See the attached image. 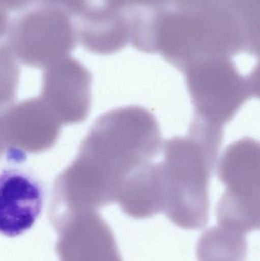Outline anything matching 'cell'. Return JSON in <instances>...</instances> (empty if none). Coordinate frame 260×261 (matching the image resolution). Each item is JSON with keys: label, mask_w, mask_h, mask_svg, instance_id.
<instances>
[{"label": "cell", "mask_w": 260, "mask_h": 261, "mask_svg": "<svg viewBox=\"0 0 260 261\" xmlns=\"http://www.w3.org/2000/svg\"><path fill=\"white\" fill-rule=\"evenodd\" d=\"M53 228L60 261H123L111 228L97 212L71 215Z\"/></svg>", "instance_id": "cell-8"}, {"label": "cell", "mask_w": 260, "mask_h": 261, "mask_svg": "<svg viewBox=\"0 0 260 261\" xmlns=\"http://www.w3.org/2000/svg\"><path fill=\"white\" fill-rule=\"evenodd\" d=\"M223 140V128L192 119L188 135L166 140L157 163L163 213L180 228L199 229L209 221V185Z\"/></svg>", "instance_id": "cell-2"}, {"label": "cell", "mask_w": 260, "mask_h": 261, "mask_svg": "<svg viewBox=\"0 0 260 261\" xmlns=\"http://www.w3.org/2000/svg\"><path fill=\"white\" fill-rule=\"evenodd\" d=\"M247 254L244 234L221 225L205 231L197 246L198 261H245Z\"/></svg>", "instance_id": "cell-11"}, {"label": "cell", "mask_w": 260, "mask_h": 261, "mask_svg": "<svg viewBox=\"0 0 260 261\" xmlns=\"http://www.w3.org/2000/svg\"><path fill=\"white\" fill-rule=\"evenodd\" d=\"M115 202L125 214L134 219H148L163 213L157 164L152 161L131 175L121 187Z\"/></svg>", "instance_id": "cell-10"}, {"label": "cell", "mask_w": 260, "mask_h": 261, "mask_svg": "<svg viewBox=\"0 0 260 261\" xmlns=\"http://www.w3.org/2000/svg\"><path fill=\"white\" fill-rule=\"evenodd\" d=\"M92 81L82 63L67 57L44 69L40 98L62 125L81 123L91 109Z\"/></svg>", "instance_id": "cell-7"}, {"label": "cell", "mask_w": 260, "mask_h": 261, "mask_svg": "<svg viewBox=\"0 0 260 261\" xmlns=\"http://www.w3.org/2000/svg\"><path fill=\"white\" fill-rule=\"evenodd\" d=\"M162 143L157 119L140 106L99 116L74 161L55 180L49 207L52 225L115 202L125 181L158 156Z\"/></svg>", "instance_id": "cell-1"}, {"label": "cell", "mask_w": 260, "mask_h": 261, "mask_svg": "<svg viewBox=\"0 0 260 261\" xmlns=\"http://www.w3.org/2000/svg\"><path fill=\"white\" fill-rule=\"evenodd\" d=\"M226 190L216 208L221 226L247 234L259 228V144L253 138L228 146L217 164Z\"/></svg>", "instance_id": "cell-5"}, {"label": "cell", "mask_w": 260, "mask_h": 261, "mask_svg": "<svg viewBox=\"0 0 260 261\" xmlns=\"http://www.w3.org/2000/svg\"><path fill=\"white\" fill-rule=\"evenodd\" d=\"M76 0H0V24L8 27L12 12H24L27 9L41 5H54L69 8Z\"/></svg>", "instance_id": "cell-12"}, {"label": "cell", "mask_w": 260, "mask_h": 261, "mask_svg": "<svg viewBox=\"0 0 260 261\" xmlns=\"http://www.w3.org/2000/svg\"><path fill=\"white\" fill-rule=\"evenodd\" d=\"M7 45L24 66L46 69L67 57L77 46L74 17L54 5H41L11 19Z\"/></svg>", "instance_id": "cell-4"}, {"label": "cell", "mask_w": 260, "mask_h": 261, "mask_svg": "<svg viewBox=\"0 0 260 261\" xmlns=\"http://www.w3.org/2000/svg\"><path fill=\"white\" fill-rule=\"evenodd\" d=\"M194 119L223 128L241 107L259 96V71L244 76L230 58L195 63L183 70Z\"/></svg>", "instance_id": "cell-3"}, {"label": "cell", "mask_w": 260, "mask_h": 261, "mask_svg": "<svg viewBox=\"0 0 260 261\" xmlns=\"http://www.w3.org/2000/svg\"><path fill=\"white\" fill-rule=\"evenodd\" d=\"M61 126L62 124L40 97L13 104L2 121L8 161L21 164L29 153L51 148L59 138Z\"/></svg>", "instance_id": "cell-6"}, {"label": "cell", "mask_w": 260, "mask_h": 261, "mask_svg": "<svg viewBox=\"0 0 260 261\" xmlns=\"http://www.w3.org/2000/svg\"><path fill=\"white\" fill-rule=\"evenodd\" d=\"M44 190L36 176L18 167L0 173V233L16 237L30 229L41 215Z\"/></svg>", "instance_id": "cell-9"}]
</instances>
